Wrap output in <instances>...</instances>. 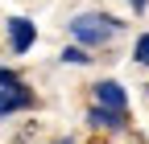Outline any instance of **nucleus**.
I'll return each mask as SVG.
<instances>
[{
    "mask_svg": "<svg viewBox=\"0 0 149 144\" xmlns=\"http://www.w3.org/2000/svg\"><path fill=\"white\" fill-rule=\"evenodd\" d=\"M21 107H33V91H29L25 82L0 86V115H13V111H21Z\"/></svg>",
    "mask_w": 149,
    "mask_h": 144,
    "instance_id": "nucleus-4",
    "label": "nucleus"
},
{
    "mask_svg": "<svg viewBox=\"0 0 149 144\" xmlns=\"http://www.w3.org/2000/svg\"><path fill=\"white\" fill-rule=\"evenodd\" d=\"M58 144H70V140H58Z\"/></svg>",
    "mask_w": 149,
    "mask_h": 144,
    "instance_id": "nucleus-10",
    "label": "nucleus"
},
{
    "mask_svg": "<svg viewBox=\"0 0 149 144\" xmlns=\"http://www.w3.org/2000/svg\"><path fill=\"white\" fill-rule=\"evenodd\" d=\"M128 4H133V12H145V8H149V0H128Z\"/></svg>",
    "mask_w": 149,
    "mask_h": 144,
    "instance_id": "nucleus-9",
    "label": "nucleus"
},
{
    "mask_svg": "<svg viewBox=\"0 0 149 144\" xmlns=\"http://www.w3.org/2000/svg\"><path fill=\"white\" fill-rule=\"evenodd\" d=\"M95 107H108V111H128V95H124V86L120 82H95Z\"/></svg>",
    "mask_w": 149,
    "mask_h": 144,
    "instance_id": "nucleus-3",
    "label": "nucleus"
},
{
    "mask_svg": "<svg viewBox=\"0 0 149 144\" xmlns=\"http://www.w3.org/2000/svg\"><path fill=\"white\" fill-rule=\"evenodd\" d=\"M137 62L149 66V33H141V37H137Z\"/></svg>",
    "mask_w": 149,
    "mask_h": 144,
    "instance_id": "nucleus-7",
    "label": "nucleus"
},
{
    "mask_svg": "<svg viewBox=\"0 0 149 144\" xmlns=\"http://www.w3.org/2000/svg\"><path fill=\"white\" fill-rule=\"evenodd\" d=\"M33 41H37V29H33L29 16H8V45H13V53H29Z\"/></svg>",
    "mask_w": 149,
    "mask_h": 144,
    "instance_id": "nucleus-2",
    "label": "nucleus"
},
{
    "mask_svg": "<svg viewBox=\"0 0 149 144\" xmlns=\"http://www.w3.org/2000/svg\"><path fill=\"white\" fill-rule=\"evenodd\" d=\"M87 123H91V128H108V132H120V128H124V111L91 107V111H87Z\"/></svg>",
    "mask_w": 149,
    "mask_h": 144,
    "instance_id": "nucleus-5",
    "label": "nucleus"
},
{
    "mask_svg": "<svg viewBox=\"0 0 149 144\" xmlns=\"http://www.w3.org/2000/svg\"><path fill=\"white\" fill-rule=\"evenodd\" d=\"M120 29H124V21H116L108 12H79L70 21V37L79 45H108Z\"/></svg>",
    "mask_w": 149,
    "mask_h": 144,
    "instance_id": "nucleus-1",
    "label": "nucleus"
},
{
    "mask_svg": "<svg viewBox=\"0 0 149 144\" xmlns=\"http://www.w3.org/2000/svg\"><path fill=\"white\" fill-rule=\"evenodd\" d=\"M62 62H70V66H87L91 53H83V45H70V49H62Z\"/></svg>",
    "mask_w": 149,
    "mask_h": 144,
    "instance_id": "nucleus-6",
    "label": "nucleus"
},
{
    "mask_svg": "<svg viewBox=\"0 0 149 144\" xmlns=\"http://www.w3.org/2000/svg\"><path fill=\"white\" fill-rule=\"evenodd\" d=\"M17 82H21V74H13L8 66H0V86H17Z\"/></svg>",
    "mask_w": 149,
    "mask_h": 144,
    "instance_id": "nucleus-8",
    "label": "nucleus"
}]
</instances>
